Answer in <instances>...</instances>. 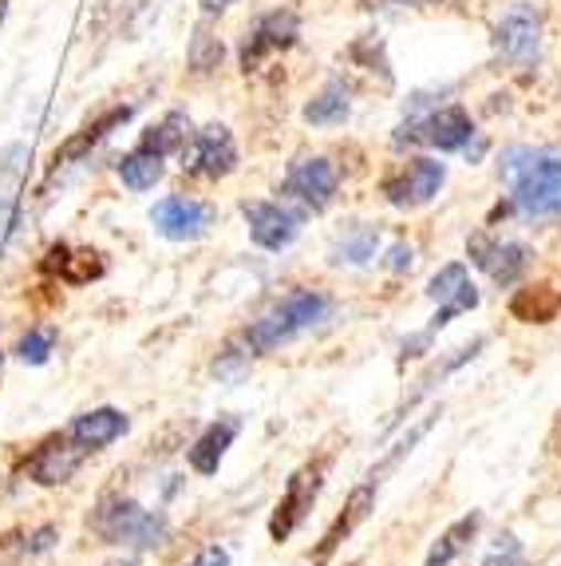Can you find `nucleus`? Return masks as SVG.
Segmentation results:
<instances>
[{
    "label": "nucleus",
    "instance_id": "f257e3e1",
    "mask_svg": "<svg viewBox=\"0 0 561 566\" xmlns=\"http://www.w3.org/2000/svg\"><path fill=\"white\" fill-rule=\"evenodd\" d=\"M502 179L526 218H553L561 210V151L553 147H510L502 155Z\"/></svg>",
    "mask_w": 561,
    "mask_h": 566
},
{
    "label": "nucleus",
    "instance_id": "f03ea898",
    "mask_svg": "<svg viewBox=\"0 0 561 566\" xmlns=\"http://www.w3.org/2000/svg\"><path fill=\"white\" fill-rule=\"evenodd\" d=\"M332 313V302H328L320 290H297L289 293L280 305H273L265 317L245 329V349L250 353H273L280 345H289L293 337H300L305 329L320 325Z\"/></svg>",
    "mask_w": 561,
    "mask_h": 566
},
{
    "label": "nucleus",
    "instance_id": "7ed1b4c3",
    "mask_svg": "<svg viewBox=\"0 0 561 566\" xmlns=\"http://www.w3.org/2000/svg\"><path fill=\"white\" fill-rule=\"evenodd\" d=\"M95 535L104 543H127V547L155 551L167 543V515L162 511H147L135 500H107L104 507L95 511Z\"/></svg>",
    "mask_w": 561,
    "mask_h": 566
},
{
    "label": "nucleus",
    "instance_id": "20e7f679",
    "mask_svg": "<svg viewBox=\"0 0 561 566\" xmlns=\"http://www.w3.org/2000/svg\"><path fill=\"white\" fill-rule=\"evenodd\" d=\"M320 488H325V463H305L300 472H293V480L285 483V495H280L277 507H273V520H269L273 543H285V538L305 523V515H309L313 503H317Z\"/></svg>",
    "mask_w": 561,
    "mask_h": 566
},
{
    "label": "nucleus",
    "instance_id": "39448f33",
    "mask_svg": "<svg viewBox=\"0 0 561 566\" xmlns=\"http://www.w3.org/2000/svg\"><path fill=\"white\" fill-rule=\"evenodd\" d=\"M234 167H237L234 135H230V127H222V123H210V127L194 132L190 151H182V170L202 175V179H225Z\"/></svg>",
    "mask_w": 561,
    "mask_h": 566
},
{
    "label": "nucleus",
    "instance_id": "423d86ee",
    "mask_svg": "<svg viewBox=\"0 0 561 566\" xmlns=\"http://www.w3.org/2000/svg\"><path fill=\"white\" fill-rule=\"evenodd\" d=\"M150 222H155V230H159L162 238H170V242H194V238L207 234L210 207L198 199H187V195H167L162 202H155Z\"/></svg>",
    "mask_w": 561,
    "mask_h": 566
},
{
    "label": "nucleus",
    "instance_id": "0eeeda50",
    "mask_svg": "<svg viewBox=\"0 0 561 566\" xmlns=\"http://www.w3.org/2000/svg\"><path fill=\"white\" fill-rule=\"evenodd\" d=\"M443 179H447V167L435 159H412L407 167L395 175V179L384 182V195L392 207H423V202H431L435 195H440Z\"/></svg>",
    "mask_w": 561,
    "mask_h": 566
},
{
    "label": "nucleus",
    "instance_id": "6e6552de",
    "mask_svg": "<svg viewBox=\"0 0 561 566\" xmlns=\"http://www.w3.org/2000/svg\"><path fill=\"white\" fill-rule=\"evenodd\" d=\"M242 214L250 222V238L262 250H285L293 245V238L300 234V214L289 207H280V202H242Z\"/></svg>",
    "mask_w": 561,
    "mask_h": 566
},
{
    "label": "nucleus",
    "instance_id": "1a4fd4ad",
    "mask_svg": "<svg viewBox=\"0 0 561 566\" xmlns=\"http://www.w3.org/2000/svg\"><path fill=\"white\" fill-rule=\"evenodd\" d=\"M495 48L498 56L510 60V64H530L538 56V48H542V20H538V12L526 9V4L506 12L495 32Z\"/></svg>",
    "mask_w": 561,
    "mask_h": 566
},
{
    "label": "nucleus",
    "instance_id": "9d476101",
    "mask_svg": "<svg viewBox=\"0 0 561 566\" xmlns=\"http://www.w3.org/2000/svg\"><path fill=\"white\" fill-rule=\"evenodd\" d=\"M84 463V448L75 444L72 436H47L44 444L29 455V480L40 488H60L75 475V468Z\"/></svg>",
    "mask_w": 561,
    "mask_h": 566
},
{
    "label": "nucleus",
    "instance_id": "9b49d317",
    "mask_svg": "<svg viewBox=\"0 0 561 566\" xmlns=\"http://www.w3.org/2000/svg\"><path fill=\"white\" fill-rule=\"evenodd\" d=\"M470 135H475V127H470V115L463 107H440L427 119H415L412 132L403 127L400 139H423L435 151H463L470 143Z\"/></svg>",
    "mask_w": 561,
    "mask_h": 566
},
{
    "label": "nucleus",
    "instance_id": "f8f14e48",
    "mask_svg": "<svg viewBox=\"0 0 561 566\" xmlns=\"http://www.w3.org/2000/svg\"><path fill=\"white\" fill-rule=\"evenodd\" d=\"M280 190H285L289 199H297L305 210L320 214V210L332 202V195H337V170H332L328 159H305L289 170V179H285Z\"/></svg>",
    "mask_w": 561,
    "mask_h": 566
},
{
    "label": "nucleus",
    "instance_id": "ddd939ff",
    "mask_svg": "<svg viewBox=\"0 0 561 566\" xmlns=\"http://www.w3.org/2000/svg\"><path fill=\"white\" fill-rule=\"evenodd\" d=\"M297 32H300V20L297 12H269V17L257 20V29L250 32V40L242 44V67L245 72H253V67L262 64L269 52H277V48H293L297 44Z\"/></svg>",
    "mask_w": 561,
    "mask_h": 566
},
{
    "label": "nucleus",
    "instance_id": "4468645a",
    "mask_svg": "<svg viewBox=\"0 0 561 566\" xmlns=\"http://www.w3.org/2000/svg\"><path fill=\"white\" fill-rule=\"evenodd\" d=\"M372 507H375V480H368V483H360V488L348 495V503H345V511L337 515V523L325 531V538H320V547H317V558H313V566H325L328 558L337 555L340 551V543H345L348 535H352L360 523L372 515Z\"/></svg>",
    "mask_w": 561,
    "mask_h": 566
},
{
    "label": "nucleus",
    "instance_id": "2eb2a0df",
    "mask_svg": "<svg viewBox=\"0 0 561 566\" xmlns=\"http://www.w3.org/2000/svg\"><path fill=\"white\" fill-rule=\"evenodd\" d=\"M237 432H242V420H237V416H222V420H214V424H210L207 432H202L194 440V444H190V452H187L190 472H198V475H218V468H222L225 452L234 448Z\"/></svg>",
    "mask_w": 561,
    "mask_h": 566
},
{
    "label": "nucleus",
    "instance_id": "dca6fc26",
    "mask_svg": "<svg viewBox=\"0 0 561 566\" xmlns=\"http://www.w3.org/2000/svg\"><path fill=\"white\" fill-rule=\"evenodd\" d=\"M127 428H131V420H127V412H119V408H92V412L75 416L67 436H72L84 452H99V448L115 444Z\"/></svg>",
    "mask_w": 561,
    "mask_h": 566
},
{
    "label": "nucleus",
    "instance_id": "f3484780",
    "mask_svg": "<svg viewBox=\"0 0 561 566\" xmlns=\"http://www.w3.org/2000/svg\"><path fill=\"white\" fill-rule=\"evenodd\" d=\"M561 313V293L553 285H522V290L510 297V317L522 325H550Z\"/></svg>",
    "mask_w": 561,
    "mask_h": 566
},
{
    "label": "nucleus",
    "instance_id": "a211bd4d",
    "mask_svg": "<svg viewBox=\"0 0 561 566\" xmlns=\"http://www.w3.org/2000/svg\"><path fill=\"white\" fill-rule=\"evenodd\" d=\"M380 250V230L375 227H364V222H352L345 227L332 245H328V262L332 265H368Z\"/></svg>",
    "mask_w": 561,
    "mask_h": 566
},
{
    "label": "nucleus",
    "instance_id": "6ab92c4d",
    "mask_svg": "<svg viewBox=\"0 0 561 566\" xmlns=\"http://www.w3.org/2000/svg\"><path fill=\"white\" fill-rule=\"evenodd\" d=\"M127 119H131V107L123 104V107H112L107 115H99L95 123H87L84 132L72 135V139H67L64 147L56 151V167H67V163H80L87 151H92L95 143H104L107 135H112V127H123Z\"/></svg>",
    "mask_w": 561,
    "mask_h": 566
},
{
    "label": "nucleus",
    "instance_id": "aec40b11",
    "mask_svg": "<svg viewBox=\"0 0 561 566\" xmlns=\"http://www.w3.org/2000/svg\"><path fill=\"white\" fill-rule=\"evenodd\" d=\"M478 527H483V515H478V511H470V515H463L458 523H451V527L440 535V543L431 547V555L423 566H451L463 551L470 547V543H475Z\"/></svg>",
    "mask_w": 561,
    "mask_h": 566
},
{
    "label": "nucleus",
    "instance_id": "412c9836",
    "mask_svg": "<svg viewBox=\"0 0 561 566\" xmlns=\"http://www.w3.org/2000/svg\"><path fill=\"white\" fill-rule=\"evenodd\" d=\"M119 179L127 190H150L155 182L162 179V155L147 151V147H135L119 159Z\"/></svg>",
    "mask_w": 561,
    "mask_h": 566
},
{
    "label": "nucleus",
    "instance_id": "4be33fe9",
    "mask_svg": "<svg viewBox=\"0 0 561 566\" xmlns=\"http://www.w3.org/2000/svg\"><path fill=\"white\" fill-rule=\"evenodd\" d=\"M187 139H190V119L182 112H170L162 123L147 127L139 147H147V151H155V155H170V151H182Z\"/></svg>",
    "mask_w": 561,
    "mask_h": 566
},
{
    "label": "nucleus",
    "instance_id": "5701e85b",
    "mask_svg": "<svg viewBox=\"0 0 561 566\" xmlns=\"http://www.w3.org/2000/svg\"><path fill=\"white\" fill-rule=\"evenodd\" d=\"M530 258H533L530 245H522V242H498L495 258H490V265H487V274L495 277L498 285H515L518 277L530 270Z\"/></svg>",
    "mask_w": 561,
    "mask_h": 566
},
{
    "label": "nucleus",
    "instance_id": "b1692460",
    "mask_svg": "<svg viewBox=\"0 0 561 566\" xmlns=\"http://www.w3.org/2000/svg\"><path fill=\"white\" fill-rule=\"evenodd\" d=\"M348 112H352V99H348V87L345 84H328L325 92L305 107V119L313 127H332V123H345Z\"/></svg>",
    "mask_w": 561,
    "mask_h": 566
},
{
    "label": "nucleus",
    "instance_id": "393cba45",
    "mask_svg": "<svg viewBox=\"0 0 561 566\" xmlns=\"http://www.w3.org/2000/svg\"><path fill=\"white\" fill-rule=\"evenodd\" d=\"M104 274H107V262L99 250H67L64 270H60V277H64L67 285H92Z\"/></svg>",
    "mask_w": 561,
    "mask_h": 566
},
{
    "label": "nucleus",
    "instance_id": "a878e982",
    "mask_svg": "<svg viewBox=\"0 0 561 566\" xmlns=\"http://www.w3.org/2000/svg\"><path fill=\"white\" fill-rule=\"evenodd\" d=\"M467 285H470L467 265H463V262H447V265L440 270V274H435V277L427 282V297H431V302H440V305H443V302H455V297H458L463 290H467Z\"/></svg>",
    "mask_w": 561,
    "mask_h": 566
},
{
    "label": "nucleus",
    "instance_id": "bb28decb",
    "mask_svg": "<svg viewBox=\"0 0 561 566\" xmlns=\"http://www.w3.org/2000/svg\"><path fill=\"white\" fill-rule=\"evenodd\" d=\"M52 345H56V329H32L20 337L17 357L24 360V365H44V360L52 357Z\"/></svg>",
    "mask_w": 561,
    "mask_h": 566
},
{
    "label": "nucleus",
    "instance_id": "cd10ccee",
    "mask_svg": "<svg viewBox=\"0 0 561 566\" xmlns=\"http://www.w3.org/2000/svg\"><path fill=\"white\" fill-rule=\"evenodd\" d=\"M475 305H478V290H475V285H467V290L458 293L455 302H443V305H440V313H435V317H431V325H427V329H431V333H440L443 325H451V322H455L458 313L475 310Z\"/></svg>",
    "mask_w": 561,
    "mask_h": 566
},
{
    "label": "nucleus",
    "instance_id": "c85d7f7f",
    "mask_svg": "<svg viewBox=\"0 0 561 566\" xmlns=\"http://www.w3.org/2000/svg\"><path fill=\"white\" fill-rule=\"evenodd\" d=\"M218 60H222V44H218L207 29H198L194 48H190V64H194L198 72H210V67H218Z\"/></svg>",
    "mask_w": 561,
    "mask_h": 566
},
{
    "label": "nucleus",
    "instance_id": "c756f323",
    "mask_svg": "<svg viewBox=\"0 0 561 566\" xmlns=\"http://www.w3.org/2000/svg\"><path fill=\"white\" fill-rule=\"evenodd\" d=\"M245 373H250V353H237V349L218 353V360H214V377L218 380H225V385H237Z\"/></svg>",
    "mask_w": 561,
    "mask_h": 566
},
{
    "label": "nucleus",
    "instance_id": "7c9ffc66",
    "mask_svg": "<svg viewBox=\"0 0 561 566\" xmlns=\"http://www.w3.org/2000/svg\"><path fill=\"white\" fill-rule=\"evenodd\" d=\"M518 551H522V543H518L515 535H502V538H495V551H490V555L483 558V566H515Z\"/></svg>",
    "mask_w": 561,
    "mask_h": 566
},
{
    "label": "nucleus",
    "instance_id": "2f4dec72",
    "mask_svg": "<svg viewBox=\"0 0 561 566\" xmlns=\"http://www.w3.org/2000/svg\"><path fill=\"white\" fill-rule=\"evenodd\" d=\"M17 190L0 187V242H4V234H9L12 227H17Z\"/></svg>",
    "mask_w": 561,
    "mask_h": 566
},
{
    "label": "nucleus",
    "instance_id": "473e14b6",
    "mask_svg": "<svg viewBox=\"0 0 561 566\" xmlns=\"http://www.w3.org/2000/svg\"><path fill=\"white\" fill-rule=\"evenodd\" d=\"M412 262H415V250L407 242H395L392 250H388V270H392V274H403V270H412Z\"/></svg>",
    "mask_w": 561,
    "mask_h": 566
},
{
    "label": "nucleus",
    "instance_id": "72a5a7b5",
    "mask_svg": "<svg viewBox=\"0 0 561 566\" xmlns=\"http://www.w3.org/2000/svg\"><path fill=\"white\" fill-rule=\"evenodd\" d=\"M56 538H60V531H56V527H40V531H32V535H29V551H32V555H44V551L52 547Z\"/></svg>",
    "mask_w": 561,
    "mask_h": 566
},
{
    "label": "nucleus",
    "instance_id": "f704fd0d",
    "mask_svg": "<svg viewBox=\"0 0 561 566\" xmlns=\"http://www.w3.org/2000/svg\"><path fill=\"white\" fill-rule=\"evenodd\" d=\"M67 250H72V245H52V250H47L44 254V262H40V270H44V274H60V270H64V258H67Z\"/></svg>",
    "mask_w": 561,
    "mask_h": 566
},
{
    "label": "nucleus",
    "instance_id": "c9c22d12",
    "mask_svg": "<svg viewBox=\"0 0 561 566\" xmlns=\"http://www.w3.org/2000/svg\"><path fill=\"white\" fill-rule=\"evenodd\" d=\"M198 566H230V551L225 547H207L198 555Z\"/></svg>",
    "mask_w": 561,
    "mask_h": 566
},
{
    "label": "nucleus",
    "instance_id": "e433bc0d",
    "mask_svg": "<svg viewBox=\"0 0 561 566\" xmlns=\"http://www.w3.org/2000/svg\"><path fill=\"white\" fill-rule=\"evenodd\" d=\"M230 4H234V0H202V9L207 12H222V9H230Z\"/></svg>",
    "mask_w": 561,
    "mask_h": 566
},
{
    "label": "nucleus",
    "instance_id": "4c0bfd02",
    "mask_svg": "<svg viewBox=\"0 0 561 566\" xmlns=\"http://www.w3.org/2000/svg\"><path fill=\"white\" fill-rule=\"evenodd\" d=\"M375 4H423V0H364V9H375Z\"/></svg>",
    "mask_w": 561,
    "mask_h": 566
},
{
    "label": "nucleus",
    "instance_id": "58836bf2",
    "mask_svg": "<svg viewBox=\"0 0 561 566\" xmlns=\"http://www.w3.org/2000/svg\"><path fill=\"white\" fill-rule=\"evenodd\" d=\"M107 566H142V563H139V558H135V555H123V558H112V563H107Z\"/></svg>",
    "mask_w": 561,
    "mask_h": 566
},
{
    "label": "nucleus",
    "instance_id": "ea45409f",
    "mask_svg": "<svg viewBox=\"0 0 561 566\" xmlns=\"http://www.w3.org/2000/svg\"><path fill=\"white\" fill-rule=\"evenodd\" d=\"M0 12H4V0H0Z\"/></svg>",
    "mask_w": 561,
    "mask_h": 566
},
{
    "label": "nucleus",
    "instance_id": "a19ab883",
    "mask_svg": "<svg viewBox=\"0 0 561 566\" xmlns=\"http://www.w3.org/2000/svg\"><path fill=\"white\" fill-rule=\"evenodd\" d=\"M187 566H198V558H194V563H187Z\"/></svg>",
    "mask_w": 561,
    "mask_h": 566
},
{
    "label": "nucleus",
    "instance_id": "79ce46f5",
    "mask_svg": "<svg viewBox=\"0 0 561 566\" xmlns=\"http://www.w3.org/2000/svg\"><path fill=\"white\" fill-rule=\"evenodd\" d=\"M0 360H4V353H0Z\"/></svg>",
    "mask_w": 561,
    "mask_h": 566
}]
</instances>
